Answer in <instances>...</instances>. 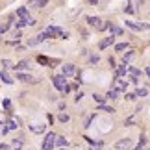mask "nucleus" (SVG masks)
Returning <instances> with one entry per match:
<instances>
[{
	"label": "nucleus",
	"mask_w": 150,
	"mask_h": 150,
	"mask_svg": "<svg viewBox=\"0 0 150 150\" xmlns=\"http://www.w3.org/2000/svg\"><path fill=\"white\" fill-rule=\"evenodd\" d=\"M56 134H48L47 137H45V141H43V150H52L56 145Z\"/></svg>",
	"instance_id": "4"
},
{
	"label": "nucleus",
	"mask_w": 150,
	"mask_h": 150,
	"mask_svg": "<svg viewBox=\"0 0 150 150\" xmlns=\"http://www.w3.org/2000/svg\"><path fill=\"white\" fill-rule=\"evenodd\" d=\"M15 69H17V71H28V69H30V63H28V61H19V63H17V65H13Z\"/></svg>",
	"instance_id": "13"
},
{
	"label": "nucleus",
	"mask_w": 150,
	"mask_h": 150,
	"mask_svg": "<svg viewBox=\"0 0 150 150\" xmlns=\"http://www.w3.org/2000/svg\"><path fill=\"white\" fill-rule=\"evenodd\" d=\"M52 82H54V85H56V89H59V91H67V80H65V76L63 74H59V76H54L52 78Z\"/></svg>",
	"instance_id": "3"
},
{
	"label": "nucleus",
	"mask_w": 150,
	"mask_h": 150,
	"mask_svg": "<svg viewBox=\"0 0 150 150\" xmlns=\"http://www.w3.org/2000/svg\"><path fill=\"white\" fill-rule=\"evenodd\" d=\"M56 145H57V146H61V148H65V146L69 145V141H67L63 135H57V137H56Z\"/></svg>",
	"instance_id": "15"
},
{
	"label": "nucleus",
	"mask_w": 150,
	"mask_h": 150,
	"mask_svg": "<svg viewBox=\"0 0 150 150\" xmlns=\"http://www.w3.org/2000/svg\"><path fill=\"white\" fill-rule=\"evenodd\" d=\"M0 150H8V146H6V145H0Z\"/></svg>",
	"instance_id": "35"
},
{
	"label": "nucleus",
	"mask_w": 150,
	"mask_h": 150,
	"mask_svg": "<svg viewBox=\"0 0 150 150\" xmlns=\"http://www.w3.org/2000/svg\"><path fill=\"white\" fill-rule=\"evenodd\" d=\"M17 26H19V28H22V26H26V21H22V19H21V21H17Z\"/></svg>",
	"instance_id": "33"
},
{
	"label": "nucleus",
	"mask_w": 150,
	"mask_h": 150,
	"mask_svg": "<svg viewBox=\"0 0 150 150\" xmlns=\"http://www.w3.org/2000/svg\"><path fill=\"white\" fill-rule=\"evenodd\" d=\"M17 15H19V19L26 21V24H33V22H35V21H33V17L28 13V9H26V8H22V6H21L19 9H17Z\"/></svg>",
	"instance_id": "2"
},
{
	"label": "nucleus",
	"mask_w": 150,
	"mask_h": 150,
	"mask_svg": "<svg viewBox=\"0 0 150 150\" xmlns=\"http://www.w3.org/2000/svg\"><path fill=\"white\" fill-rule=\"evenodd\" d=\"M47 32L50 33V37H67V32H63L61 28H56V26H48Z\"/></svg>",
	"instance_id": "5"
},
{
	"label": "nucleus",
	"mask_w": 150,
	"mask_h": 150,
	"mask_svg": "<svg viewBox=\"0 0 150 150\" xmlns=\"http://www.w3.org/2000/svg\"><path fill=\"white\" fill-rule=\"evenodd\" d=\"M17 80H21V82H24V83H32V82H35L30 74H26V72H19L17 74Z\"/></svg>",
	"instance_id": "10"
},
{
	"label": "nucleus",
	"mask_w": 150,
	"mask_h": 150,
	"mask_svg": "<svg viewBox=\"0 0 150 150\" xmlns=\"http://www.w3.org/2000/svg\"><path fill=\"white\" fill-rule=\"evenodd\" d=\"M37 61H39V63H43V65H50V59H47L45 56H39V57H37Z\"/></svg>",
	"instance_id": "26"
},
{
	"label": "nucleus",
	"mask_w": 150,
	"mask_h": 150,
	"mask_svg": "<svg viewBox=\"0 0 150 150\" xmlns=\"http://www.w3.org/2000/svg\"><path fill=\"white\" fill-rule=\"evenodd\" d=\"M89 2H91V4H93V6H95L96 2H98V0H89Z\"/></svg>",
	"instance_id": "38"
},
{
	"label": "nucleus",
	"mask_w": 150,
	"mask_h": 150,
	"mask_svg": "<svg viewBox=\"0 0 150 150\" xmlns=\"http://www.w3.org/2000/svg\"><path fill=\"white\" fill-rule=\"evenodd\" d=\"M126 72H128V67H126V63H122V65L119 67V74H120V76H124Z\"/></svg>",
	"instance_id": "25"
},
{
	"label": "nucleus",
	"mask_w": 150,
	"mask_h": 150,
	"mask_svg": "<svg viewBox=\"0 0 150 150\" xmlns=\"http://www.w3.org/2000/svg\"><path fill=\"white\" fill-rule=\"evenodd\" d=\"M93 98L98 102V104H104V96H100V95H93Z\"/></svg>",
	"instance_id": "29"
},
{
	"label": "nucleus",
	"mask_w": 150,
	"mask_h": 150,
	"mask_svg": "<svg viewBox=\"0 0 150 150\" xmlns=\"http://www.w3.org/2000/svg\"><path fill=\"white\" fill-rule=\"evenodd\" d=\"M106 96H108V98H117V96H119V91L117 89H109Z\"/></svg>",
	"instance_id": "22"
},
{
	"label": "nucleus",
	"mask_w": 150,
	"mask_h": 150,
	"mask_svg": "<svg viewBox=\"0 0 150 150\" xmlns=\"http://www.w3.org/2000/svg\"><path fill=\"white\" fill-rule=\"evenodd\" d=\"M108 30L115 33V35H122V28H119V26H115V24H108Z\"/></svg>",
	"instance_id": "14"
},
{
	"label": "nucleus",
	"mask_w": 150,
	"mask_h": 150,
	"mask_svg": "<svg viewBox=\"0 0 150 150\" xmlns=\"http://www.w3.org/2000/svg\"><path fill=\"white\" fill-rule=\"evenodd\" d=\"M30 130L33 132V134H43V132H45V124H32Z\"/></svg>",
	"instance_id": "17"
},
{
	"label": "nucleus",
	"mask_w": 150,
	"mask_h": 150,
	"mask_svg": "<svg viewBox=\"0 0 150 150\" xmlns=\"http://www.w3.org/2000/svg\"><path fill=\"white\" fill-rule=\"evenodd\" d=\"M126 48H128V43H117L115 45V50L117 52H124Z\"/></svg>",
	"instance_id": "20"
},
{
	"label": "nucleus",
	"mask_w": 150,
	"mask_h": 150,
	"mask_svg": "<svg viewBox=\"0 0 150 150\" xmlns=\"http://www.w3.org/2000/svg\"><path fill=\"white\" fill-rule=\"evenodd\" d=\"M98 109H102V111H115V108H111V106H106V104H98Z\"/></svg>",
	"instance_id": "23"
},
{
	"label": "nucleus",
	"mask_w": 150,
	"mask_h": 150,
	"mask_svg": "<svg viewBox=\"0 0 150 150\" xmlns=\"http://www.w3.org/2000/svg\"><path fill=\"white\" fill-rule=\"evenodd\" d=\"M126 126H132V124H134V117H130V119H126V122H124Z\"/></svg>",
	"instance_id": "32"
},
{
	"label": "nucleus",
	"mask_w": 150,
	"mask_h": 150,
	"mask_svg": "<svg viewBox=\"0 0 150 150\" xmlns=\"http://www.w3.org/2000/svg\"><path fill=\"white\" fill-rule=\"evenodd\" d=\"M2 65H4L6 69H9V67H13V65H11V61H9V59H4V61H2Z\"/></svg>",
	"instance_id": "31"
},
{
	"label": "nucleus",
	"mask_w": 150,
	"mask_h": 150,
	"mask_svg": "<svg viewBox=\"0 0 150 150\" xmlns=\"http://www.w3.org/2000/svg\"><path fill=\"white\" fill-rule=\"evenodd\" d=\"M47 2H48V0H33V6H37V8H43Z\"/></svg>",
	"instance_id": "27"
},
{
	"label": "nucleus",
	"mask_w": 150,
	"mask_h": 150,
	"mask_svg": "<svg viewBox=\"0 0 150 150\" xmlns=\"http://www.w3.org/2000/svg\"><path fill=\"white\" fill-rule=\"evenodd\" d=\"M6 124H8V126H6L8 130H17V128H19V119H17V117H13V119H9Z\"/></svg>",
	"instance_id": "11"
},
{
	"label": "nucleus",
	"mask_w": 150,
	"mask_h": 150,
	"mask_svg": "<svg viewBox=\"0 0 150 150\" xmlns=\"http://www.w3.org/2000/svg\"><path fill=\"white\" fill-rule=\"evenodd\" d=\"M130 74H132V78H134V80H137V78L141 76V71H139V69H135V67H132L130 69Z\"/></svg>",
	"instance_id": "19"
},
{
	"label": "nucleus",
	"mask_w": 150,
	"mask_h": 150,
	"mask_svg": "<svg viewBox=\"0 0 150 150\" xmlns=\"http://www.w3.org/2000/svg\"><path fill=\"white\" fill-rule=\"evenodd\" d=\"M6 122V120H4V117H2V115H0V124H4Z\"/></svg>",
	"instance_id": "36"
},
{
	"label": "nucleus",
	"mask_w": 150,
	"mask_h": 150,
	"mask_svg": "<svg viewBox=\"0 0 150 150\" xmlns=\"http://www.w3.org/2000/svg\"><path fill=\"white\" fill-rule=\"evenodd\" d=\"M126 24L134 30H148V24H143V22H134V21H126Z\"/></svg>",
	"instance_id": "8"
},
{
	"label": "nucleus",
	"mask_w": 150,
	"mask_h": 150,
	"mask_svg": "<svg viewBox=\"0 0 150 150\" xmlns=\"http://www.w3.org/2000/svg\"><path fill=\"white\" fill-rule=\"evenodd\" d=\"M91 63H98V56H91Z\"/></svg>",
	"instance_id": "34"
},
{
	"label": "nucleus",
	"mask_w": 150,
	"mask_h": 150,
	"mask_svg": "<svg viewBox=\"0 0 150 150\" xmlns=\"http://www.w3.org/2000/svg\"><path fill=\"white\" fill-rule=\"evenodd\" d=\"M113 41H115V35H108L106 39H102V41H100V45H98V48H108L109 47V45H113Z\"/></svg>",
	"instance_id": "9"
},
{
	"label": "nucleus",
	"mask_w": 150,
	"mask_h": 150,
	"mask_svg": "<svg viewBox=\"0 0 150 150\" xmlns=\"http://www.w3.org/2000/svg\"><path fill=\"white\" fill-rule=\"evenodd\" d=\"M132 57H134V52H132V50H130V52H126V56L122 57V63H128Z\"/></svg>",
	"instance_id": "24"
},
{
	"label": "nucleus",
	"mask_w": 150,
	"mask_h": 150,
	"mask_svg": "<svg viewBox=\"0 0 150 150\" xmlns=\"http://www.w3.org/2000/svg\"><path fill=\"white\" fill-rule=\"evenodd\" d=\"M0 78H2V82H6V83H13V80L9 78V74L6 72V71H2V72H0Z\"/></svg>",
	"instance_id": "18"
},
{
	"label": "nucleus",
	"mask_w": 150,
	"mask_h": 150,
	"mask_svg": "<svg viewBox=\"0 0 150 150\" xmlns=\"http://www.w3.org/2000/svg\"><path fill=\"white\" fill-rule=\"evenodd\" d=\"M61 74L63 76H72V74H76V65H72V63H67V65H63L61 69Z\"/></svg>",
	"instance_id": "7"
},
{
	"label": "nucleus",
	"mask_w": 150,
	"mask_h": 150,
	"mask_svg": "<svg viewBox=\"0 0 150 150\" xmlns=\"http://www.w3.org/2000/svg\"><path fill=\"white\" fill-rule=\"evenodd\" d=\"M146 74H148V76H150V65L146 67Z\"/></svg>",
	"instance_id": "37"
},
{
	"label": "nucleus",
	"mask_w": 150,
	"mask_h": 150,
	"mask_svg": "<svg viewBox=\"0 0 150 150\" xmlns=\"http://www.w3.org/2000/svg\"><path fill=\"white\" fill-rule=\"evenodd\" d=\"M21 146H22V141H21V139H15L9 150H21Z\"/></svg>",
	"instance_id": "21"
},
{
	"label": "nucleus",
	"mask_w": 150,
	"mask_h": 150,
	"mask_svg": "<svg viewBox=\"0 0 150 150\" xmlns=\"http://www.w3.org/2000/svg\"><path fill=\"white\" fill-rule=\"evenodd\" d=\"M87 24L89 26H93V28H96V30H106L108 28V24L106 22H102V19H98V17H87Z\"/></svg>",
	"instance_id": "1"
},
{
	"label": "nucleus",
	"mask_w": 150,
	"mask_h": 150,
	"mask_svg": "<svg viewBox=\"0 0 150 150\" xmlns=\"http://www.w3.org/2000/svg\"><path fill=\"white\" fill-rule=\"evenodd\" d=\"M48 37H50V33H48V32H41L39 35H35V37H32V39H30V45H39V43L47 41Z\"/></svg>",
	"instance_id": "6"
},
{
	"label": "nucleus",
	"mask_w": 150,
	"mask_h": 150,
	"mask_svg": "<svg viewBox=\"0 0 150 150\" xmlns=\"http://www.w3.org/2000/svg\"><path fill=\"white\" fill-rule=\"evenodd\" d=\"M113 89H117L119 91V93H122V91H126V82H124V80H115V87Z\"/></svg>",
	"instance_id": "12"
},
{
	"label": "nucleus",
	"mask_w": 150,
	"mask_h": 150,
	"mask_svg": "<svg viewBox=\"0 0 150 150\" xmlns=\"http://www.w3.org/2000/svg\"><path fill=\"white\" fill-rule=\"evenodd\" d=\"M61 150H69V148H61Z\"/></svg>",
	"instance_id": "39"
},
{
	"label": "nucleus",
	"mask_w": 150,
	"mask_h": 150,
	"mask_svg": "<svg viewBox=\"0 0 150 150\" xmlns=\"http://www.w3.org/2000/svg\"><path fill=\"white\" fill-rule=\"evenodd\" d=\"M130 146V139H120L117 141V150H124V148H128Z\"/></svg>",
	"instance_id": "16"
},
{
	"label": "nucleus",
	"mask_w": 150,
	"mask_h": 150,
	"mask_svg": "<svg viewBox=\"0 0 150 150\" xmlns=\"http://www.w3.org/2000/svg\"><path fill=\"white\" fill-rule=\"evenodd\" d=\"M59 120H61V122H67V120H69V115L67 113H61L59 115Z\"/></svg>",
	"instance_id": "30"
},
{
	"label": "nucleus",
	"mask_w": 150,
	"mask_h": 150,
	"mask_svg": "<svg viewBox=\"0 0 150 150\" xmlns=\"http://www.w3.org/2000/svg\"><path fill=\"white\" fill-rule=\"evenodd\" d=\"M146 93H148V91H146L145 87H141V89H137V91H135V95H139V96H146Z\"/></svg>",
	"instance_id": "28"
}]
</instances>
